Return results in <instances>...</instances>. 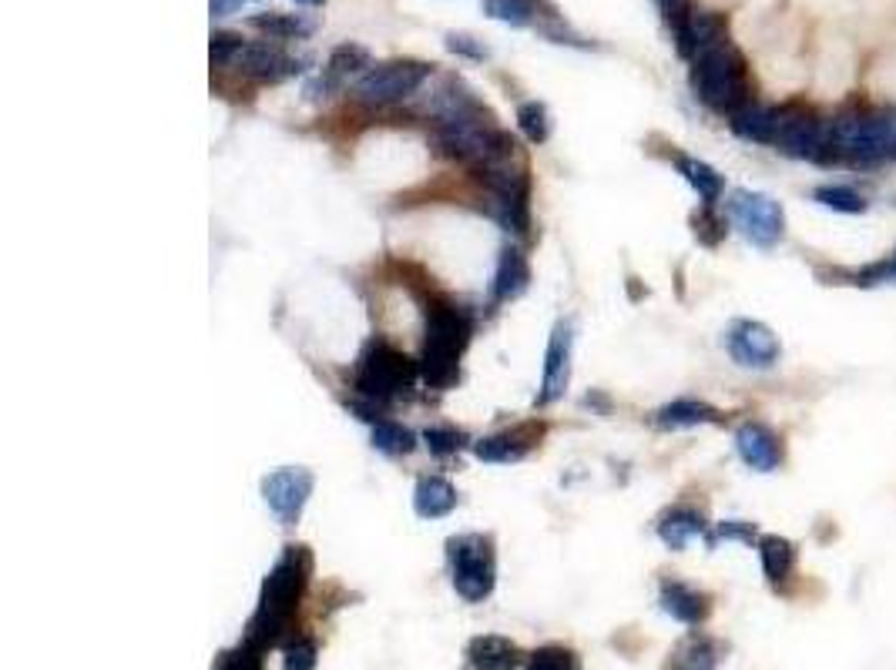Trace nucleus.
<instances>
[{
  "mask_svg": "<svg viewBox=\"0 0 896 670\" xmlns=\"http://www.w3.org/2000/svg\"><path fill=\"white\" fill-rule=\"evenodd\" d=\"M309 570H312L309 550L306 547H286V554L279 557V563L269 570V577L263 583L259 611H255L248 637H245L248 644H255V647L276 644V637L289 627V621H292V614L299 607V596L306 590Z\"/></svg>",
  "mask_w": 896,
  "mask_h": 670,
  "instance_id": "f257e3e1",
  "label": "nucleus"
},
{
  "mask_svg": "<svg viewBox=\"0 0 896 670\" xmlns=\"http://www.w3.org/2000/svg\"><path fill=\"white\" fill-rule=\"evenodd\" d=\"M474 322L471 315L446 302V299H433L427 309V343H423V356H420V376L427 386L433 389H451L461 376V356L471 343Z\"/></svg>",
  "mask_w": 896,
  "mask_h": 670,
  "instance_id": "f03ea898",
  "label": "nucleus"
},
{
  "mask_svg": "<svg viewBox=\"0 0 896 670\" xmlns=\"http://www.w3.org/2000/svg\"><path fill=\"white\" fill-rule=\"evenodd\" d=\"M829 161H853V165H883L896 158V111L876 114H843L826 121Z\"/></svg>",
  "mask_w": 896,
  "mask_h": 670,
  "instance_id": "7ed1b4c3",
  "label": "nucleus"
},
{
  "mask_svg": "<svg viewBox=\"0 0 896 670\" xmlns=\"http://www.w3.org/2000/svg\"><path fill=\"white\" fill-rule=\"evenodd\" d=\"M692 91H695V98L701 104L719 111V114H726V118L742 101H749L745 60L732 47V41H722V44L709 47L706 54H698L692 60Z\"/></svg>",
  "mask_w": 896,
  "mask_h": 670,
  "instance_id": "20e7f679",
  "label": "nucleus"
},
{
  "mask_svg": "<svg viewBox=\"0 0 896 670\" xmlns=\"http://www.w3.org/2000/svg\"><path fill=\"white\" fill-rule=\"evenodd\" d=\"M417 376H420V366L413 359H407L387 339H369L356 359L353 389L369 402V406H379V402L407 395L413 389Z\"/></svg>",
  "mask_w": 896,
  "mask_h": 670,
  "instance_id": "39448f33",
  "label": "nucleus"
},
{
  "mask_svg": "<svg viewBox=\"0 0 896 670\" xmlns=\"http://www.w3.org/2000/svg\"><path fill=\"white\" fill-rule=\"evenodd\" d=\"M446 557H451V577H454V590L467 600V603H480L494 593L497 583V557H494V544L490 536L480 533H464L454 536L446 544Z\"/></svg>",
  "mask_w": 896,
  "mask_h": 670,
  "instance_id": "423d86ee",
  "label": "nucleus"
},
{
  "mask_svg": "<svg viewBox=\"0 0 896 670\" xmlns=\"http://www.w3.org/2000/svg\"><path fill=\"white\" fill-rule=\"evenodd\" d=\"M433 75V64L427 60H413V57H400V60H387L376 64L359 78L356 85V101L369 104V108H387V104H400L407 98H413L427 78Z\"/></svg>",
  "mask_w": 896,
  "mask_h": 670,
  "instance_id": "0eeeda50",
  "label": "nucleus"
},
{
  "mask_svg": "<svg viewBox=\"0 0 896 670\" xmlns=\"http://www.w3.org/2000/svg\"><path fill=\"white\" fill-rule=\"evenodd\" d=\"M729 209V222L739 228V235L755 245V248H776L786 235V212L776 198L762 194V191H749V188H735L726 201Z\"/></svg>",
  "mask_w": 896,
  "mask_h": 670,
  "instance_id": "6e6552de",
  "label": "nucleus"
},
{
  "mask_svg": "<svg viewBox=\"0 0 896 670\" xmlns=\"http://www.w3.org/2000/svg\"><path fill=\"white\" fill-rule=\"evenodd\" d=\"M722 346L742 369H773L783 359L779 335L755 319H735L722 335Z\"/></svg>",
  "mask_w": 896,
  "mask_h": 670,
  "instance_id": "1a4fd4ad",
  "label": "nucleus"
},
{
  "mask_svg": "<svg viewBox=\"0 0 896 670\" xmlns=\"http://www.w3.org/2000/svg\"><path fill=\"white\" fill-rule=\"evenodd\" d=\"M773 148L799 161H829L826 121L799 108H783Z\"/></svg>",
  "mask_w": 896,
  "mask_h": 670,
  "instance_id": "9d476101",
  "label": "nucleus"
},
{
  "mask_svg": "<svg viewBox=\"0 0 896 670\" xmlns=\"http://www.w3.org/2000/svg\"><path fill=\"white\" fill-rule=\"evenodd\" d=\"M312 487H316V477L302 466H283V469H273V473L263 480V500L266 506L279 516L283 526H292L309 496H312Z\"/></svg>",
  "mask_w": 896,
  "mask_h": 670,
  "instance_id": "9b49d317",
  "label": "nucleus"
},
{
  "mask_svg": "<svg viewBox=\"0 0 896 670\" xmlns=\"http://www.w3.org/2000/svg\"><path fill=\"white\" fill-rule=\"evenodd\" d=\"M232 67L245 78H255V81H286L292 75H299V60L292 54L283 51L279 41H252L239 51V57L232 60Z\"/></svg>",
  "mask_w": 896,
  "mask_h": 670,
  "instance_id": "f8f14e48",
  "label": "nucleus"
},
{
  "mask_svg": "<svg viewBox=\"0 0 896 670\" xmlns=\"http://www.w3.org/2000/svg\"><path fill=\"white\" fill-rule=\"evenodd\" d=\"M571 346L574 335L567 322H557L551 339H547V353H544V376H541V392H538V406H551L557 402L571 382Z\"/></svg>",
  "mask_w": 896,
  "mask_h": 670,
  "instance_id": "ddd939ff",
  "label": "nucleus"
},
{
  "mask_svg": "<svg viewBox=\"0 0 896 670\" xmlns=\"http://www.w3.org/2000/svg\"><path fill=\"white\" fill-rule=\"evenodd\" d=\"M735 453L755 473H776L783 466V443L765 423H742L735 429Z\"/></svg>",
  "mask_w": 896,
  "mask_h": 670,
  "instance_id": "4468645a",
  "label": "nucleus"
},
{
  "mask_svg": "<svg viewBox=\"0 0 896 670\" xmlns=\"http://www.w3.org/2000/svg\"><path fill=\"white\" fill-rule=\"evenodd\" d=\"M672 37H675L678 57L692 64L698 54H706L709 47L726 41V18L716 11H692L678 27H672Z\"/></svg>",
  "mask_w": 896,
  "mask_h": 670,
  "instance_id": "2eb2a0df",
  "label": "nucleus"
},
{
  "mask_svg": "<svg viewBox=\"0 0 896 670\" xmlns=\"http://www.w3.org/2000/svg\"><path fill=\"white\" fill-rule=\"evenodd\" d=\"M779 114H783V108H773V104H762V101L749 98L729 114V127L739 134L742 142L773 145L776 142V127H779Z\"/></svg>",
  "mask_w": 896,
  "mask_h": 670,
  "instance_id": "dca6fc26",
  "label": "nucleus"
},
{
  "mask_svg": "<svg viewBox=\"0 0 896 670\" xmlns=\"http://www.w3.org/2000/svg\"><path fill=\"white\" fill-rule=\"evenodd\" d=\"M538 439H541V426H518V429H507V433L477 439L474 453L484 462H518V459H524L531 453V446Z\"/></svg>",
  "mask_w": 896,
  "mask_h": 670,
  "instance_id": "f3484780",
  "label": "nucleus"
},
{
  "mask_svg": "<svg viewBox=\"0 0 896 670\" xmlns=\"http://www.w3.org/2000/svg\"><path fill=\"white\" fill-rule=\"evenodd\" d=\"M531 286V265L524 258L521 248H504L500 258H497V268H494V286H490V295L494 302H510L524 295Z\"/></svg>",
  "mask_w": 896,
  "mask_h": 670,
  "instance_id": "a211bd4d",
  "label": "nucleus"
},
{
  "mask_svg": "<svg viewBox=\"0 0 896 670\" xmlns=\"http://www.w3.org/2000/svg\"><path fill=\"white\" fill-rule=\"evenodd\" d=\"M655 529L662 536V544L672 547V550H685L692 540H698V536H709L706 516H701L698 510H692V506H672L668 513L659 516Z\"/></svg>",
  "mask_w": 896,
  "mask_h": 670,
  "instance_id": "6ab92c4d",
  "label": "nucleus"
},
{
  "mask_svg": "<svg viewBox=\"0 0 896 670\" xmlns=\"http://www.w3.org/2000/svg\"><path fill=\"white\" fill-rule=\"evenodd\" d=\"M659 603H662V611L678 621V624H701L709 614V600L701 596L698 590H692L688 583H678V580H665L662 583V593H659Z\"/></svg>",
  "mask_w": 896,
  "mask_h": 670,
  "instance_id": "aec40b11",
  "label": "nucleus"
},
{
  "mask_svg": "<svg viewBox=\"0 0 896 670\" xmlns=\"http://www.w3.org/2000/svg\"><path fill=\"white\" fill-rule=\"evenodd\" d=\"M709 423H722V413L712 402H701V399H672L655 413L659 429H692V426H709Z\"/></svg>",
  "mask_w": 896,
  "mask_h": 670,
  "instance_id": "412c9836",
  "label": "nucleus"
},
{
  "mask_svg": "<svg viewBox=\"0 0 896 670\" xmlns=\"http://www.w3.org/2000/svg\"><path fill=\"white\" fill-rule=\"evenodd\" d=\"M461 503V493L451 480L443 477H420L413 490V510L423 520H440L446 513H454Z\"/></svg>",
  "mask_w": 896,
  "mask_h": 670,
  "instance_id": "4be33fe9",
  "label": "nucleus"
},
{
  "mask_svg": "<svg viewBox=\"0 0 896 670\" xmlns=\"http://www.w3.org/2000/svg\"><path fill=\"white\" fill-rule=\"evenodd\" d=\"M675 171L692 185V191L701 198V205H712L726 194V178L701 158H692V155H675Z\"/></svg>",
  "mask_w": 896,
  "mask_h": 670,
  "instance_id": "5701e85b",
  "label": "nucleus"
},
{
  "mask_svg": "<svg viewBox=\"0 0 896 670\" xmlns=\"http://www.w3.org/2000/svg\"><path fill=\"white\" fill-rule=\"evenodd\" d=\"M467 657L474 670H518L521 663L518 644H510L504 637H474L467 647Z\"/></svg>",
  "mask_w": 896,
  "mask_h": 670,
  "instance_id": "b1692460",
  "label": "nucleus"
},
{
  "mask_svg": "<svg viewBox=\"0 0 896 670\" xmlns=\"http://www.w3.org/2000/svg\"><path fill=\"white\" fill-rule=\"evenodd\" d=\"M822 279H833L829 286H856V289H880V286H896V252L883 255L870 265L850 268V272H822Z\"/></svg>",
  "mask_w": 896,
  "mask_h": 670,
  "instance_id": "393cba45",
  "label": "nucleus"
},
{
  "mask_svg": "<svg viewBox=\"0 0 896 670\" xmlns=\"http://www.w3.org/2000/svg\"><path fill=\"white\" fill-rule=\"evenodd\" d=\"M759 563H762V573L770 583H783L789 580L793 573V563H796V547L783 536H759Z\"/></svg>",
  "mask_w": 896,
  "mask_h": 670,
  "instance_id": "a878e982",
  "label": "nucleus"
},
{
  "mask_svg": "<svg viewBox=\"0 0 896 670\" xmlns=\"http://www.w3.org/2000/svg\"><path fill=\"white\" fill-rule=\"evenodd\" d=\"M812 201L822 209H829V212H837V215H863V212H870V198L863 191H856L850 185H837V181L812 188Z\"/></svg>",
  "mask_w": 896,
  "mask_h": 670,
  "instance_id": "bb28decb",
  "label": "nucleus"
},
{
  "mask_svg": "<svg viewBox=\"0 0 896 670\" xmlns=\"http://www.w3.org/2000/svg\"><path fill=\"white\" fill-rule=\"evenodd\" d=\"M366 67H373V54H369L363 44L346 41V44L333 47V54H330V60H327V78H330V81H346V78L363 75Z\"/></svg>",
  "mask_w": 896,
  "mask_h": 670,
  "instance_id": "cd10ccee",
  "label": "nucleus"
},
{
  "mask_svg": "<svg viewBox=\"0 0 896 670\" xmlns=\"http://www.w3.org/2000/svg\"><path fill=\"white\" fill-rule=\"evenodd\" d=\"M248 24L255 27V31H263L266 37H273V41H299V37H306V34H312V21H306L302 14H279V11H273V14H255V18H248Z\"/></svg>",
  "mask_w": 896,
  "mask_h": 670,
  "instance_id": "c85d7f7f",
  "label": "nucleus"
},
{
  "mask_svg": "<svg viewBox=\"0 0 896 670\" xmlns=\"http://www.w3.org/2000/svg\"><path fill=\"white\" fill-rule=\"evenodd\" d=\"M487 18L510 24V27H531L541 14L538 0H484Z\"/></svg>",
  "mask_w": 896,
  "mask_h": 670,
  "instance_id": "c756f323",
  "label": "nucleus"
},
{
  "mask_svg": "<svg viewBox=\"0 0 896 670\" xmlns=\"http://www.w3.org/2000/svg\"><path fill=\"white\" fill-rule=\"evenodd\" d=\"M373 446L387 456H407L417 449V436L394 420H379V423H373Z\"/></svg>",
  "mask_w": 896,
  "mask_h": 670,
  "instance_id": "7c9ffc66",
  "label": "nucleus"
},
{
  "mask_svg": "<svg viewBox=\"0 0 896 670\" xmlns=\"http://www.w3.org/2000/svg\"><path fill=\"white\" fill-rule=\"evenodd\" d=\"M518 124H521L524 138L531 145H544L551 138V118H547V108L541 101H524L518 108Z\"/></svg>",
  "mask_w": 896,
  "mask_h": 670,
  "instance_id": "2f4dec72",
  "label": "nucleus"
},
{
  "mask_svg": "<svg viewBox=\"0 0 896 670\" xmlns=\"http://www.w3.org/2000/svg\"><path fill=\"white\" fill-rule=\"evenodd\" d=\"M423 443L433 456H454L464 449L467 436L454 426H430V429H423Z\"/></svg>",
  "mask_w": 896,
  "mask_h": 670,
  "instance_id": "473e14b6",
  "label": "nucleus"
},
{
  "mask_svg": "<svg viewBox=\"0 0 896 670\" xmlns=\"http://www.w3.org/2000/svg\"><path fill=\"white\" fill-rule=\"evenodd\" d=\"M528 670H578V657L567 647H541L531 654Z\"/></svg>",
  "mask_w": 896,
  "mask_h": 670,
  "instance_id": "72a5a7b5",
  "label": "nucleus"
},
{
  "mask_svg": "<svg viewBox=\"0 0 896 670\" xmlns=\"http://www.w3.org/2000/svg\"><path fill=\"white\" fill-rule=\"evenodd\" d=\"M245 47V41L232 31H215L212 34V67H225L239 57V51Z\"/></svg>",
  "mask_w": 896,
  "mask_h": 670,
  "instance_id": "f704fd0d",
  "label": "nucleus"
},
{
  "mask_svg": "<svg viewBox=\"0 0 896 670\" xmlns=\"http://www.w3.org/2000/svg\"><path fill=\"white\" fill-rule=\"evenodd\" d=\"M283 670H316V644L309 637H299L286 647Z\"/></svg>",
  "mask_w": 896,
  "mask_h": 670,
  "instance_id": "c9c22d12",
  "label": "nucleus"
},
{
  "mask_svg": "<svg viewBox=\"0 0 896 670\" xmlns=\"http://www.w3.org/2000/svg\"><path fill=\"white\" fill-rule=\"evenodd\" d=\"M695 235L706 242V245H719L722 235H726V222L716 219V209L712 205H701V212L695 215Z\"/></svg>",
  "mask_w": 896,
  "mask_h": 670,
  "instance_id": "e433bc0d",
  "label": "nucleus"
},
{
  "mask_svg": "<svg viewBox=\"0 0 896 670\" xmlns=\"http://www.w3.org/2000/svg\"><path fill=\"white\" fill-rule=\"evenodd\" d=\"M263 647H255V644H242L239 650H232V654H225V660H222V667L219 670H263Z\"/></svg>",
  "mask_w": 896,
  "mask_h": 670,
  "instance_id": "4c0bfd02",
  "label": "nucleus"
},
{
  "mask_svg": "<svg viewBox=\"0 0 896 670\" xmlns=\"http://www.w3.org/2000/svg\"><path fill=\"white\" fill-rule=\"evenodd\" d=\"M719 540H742V544H759L755 536V526L745 523V520H726L716 526V533L709 536V544H719Z\"/></svg>",
  "mask_w": 896,
  "mask_h": 670,
  "instance_id": "58836bf2",
  "label": "nucleus"
},
{
  "mask_svg": "<svg viewBox=\"0 0 896 670\" xmlns=\"http://www.w3.org/2000/svg\"><path fill=\"white\" fill-rule=\"evenodd\" d=\"M446 51H454V54H464V57H471V60H484L490 51L477 41V37H471V34H446Z\"/></svg>",
  "mask_w": 896,
  "mask_h": 670,
  "instance_id": "ea45409f",
  "label": "nucleus"
},
{
  "mask_svg": "<svg viewBox=\"0 0 896 670\" xmlns=\"http://www.w3.org/2000/svg\"><path fill=\"white\" fill-rule=\"evenodd\" d=\"M655 4H659V11H662V18H665L668 27H678V24L692 14V4H688V0H655Z\"/></svg>",
  "mask_w": 896,
  "mask_h": 670,
  "instance_id": "a19ab883",
  "label": "nucleus"
},
{
  "mask_svg": "<svg viewBox=\"0 0 896 670\" xmlns=\"http://www.w3.org/2000/svg\"><path fill=\"white\" fill-rule=\"evenodd\" d=\"M245 4H259V0H209V8H212V18H225Z\"/></svg>",
  "mask_w": 896,
  "mask_h": 670,
  "instance_id": "79ce46f5",
  "label": "nucleus"
},
{
  "mask_svg": "<svg viewBox=\"0 0 896 670\" xmlns=\"http://www.w3.org/2000/svg\"><path fill=\"white\" fill-rule=\"evenodd\" d=\"M296 4H302V8H323L327 0H296Z\"/></svg>",
  "mask_w": 896,
  "mask_h": 670,
  "instance_id": "37998d69",
  "label": "nucleus"
}]
</instances>
